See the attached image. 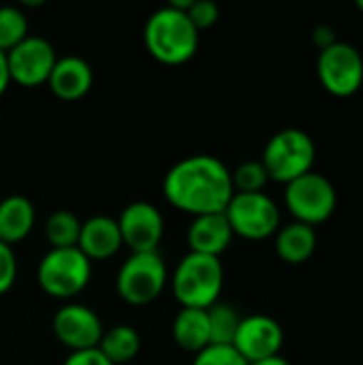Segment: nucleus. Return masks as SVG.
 I'll list each match as a JSON object with an SVG mask.
<instances>
[{
    "label": "nucleus",
    "instance_id": "obj_15",
    "mask_svg": "<svg viewBox=\"0 0 363 365\" xmlns=\"http://www.w3.org/2000/svg\"><path fill=\"white\" fill-rule=\"evenodd\" d=\"M233 237L235 235L227 222L225 212L197 216V218H193V222L186 231V242H188L190 252L216 257V259H220V255L231 246Z\"/></svg>",
    "mask_w": 363,
    "mask_h": 365
},
{
    "label": "nucleus",
    "instance_id": "obj_10",
    "mask_svg": "<svg viewBox=\"0 0 363 365\" xmlns=\"http://www.w3.org/2000/svg\"><path fill=\"white\" fill-rule=\"evenodd\" d=\"M58 56L53 45L43 36H26L19 45L6 51V66L11 81L21 88H36L47 83Z\"/></svg>",
    "mask_w": 363,
    "mask_h": 365
},
{
    "label": "nucleus",
    "instance_id": "obj_11",
    "mask_svg": "<svg viewBox=\"0 0 363 365\" xmlns=\"http://www.w3.org/2000/svg\"><path fill=\"white\" fill-rule=\"evenodd\" d=\"M53 336L71 353L98 349L105 327L98 314L83 304H66L51 319Z\"/></svg>",
    "mask_w": 363,
    "mask_h": 365
},
{
    "label": "nucleus",
    "instance_id": "obj_22",
    "mask_svg": "<svg viewBox=\"0 0 363 365\" xmlns=\"http://www.w3.org/2000/svg\"><path fill=\"white\" fill-rule=\"evenodd\" d=\"M81 220L66 210L53 212L45 222V237L51 248H77Z\"/></svg>",
    "mask_w": 363,
    "mask_h": 365
},
{
    "label": "nucleus",
    "instance_id": "obj_2",
    "mask_svg": "<svg viewBox=\"0 0 363 365\" xmlns=\"http://www.w3.org/2000/svg\"><path fill=\"white\" fill-rule=\"evenodd\" d=\"M143 41L148 53L163 64H184L199 47V30L188 19L186 11L171 4L156 9L143 30Z\"/></svg>",
    "mask_w": 363,
    "mask_h": 365
},
{
    "label": "nucleus",
    "instance_id": "obj_13",
    "mask_svg": "<svg viewBox=\"0 0 363 365\" xmlns=\"http://www.w3.org/2000/svg\"><path fill=\"white\" fill-rule=\"evenodd\" d=\"M282 344H285V331L280 323L265 314L244 317L240 321V327L233 340V349L248 364H257V361L280 355Z\"/></svg>",
    "mask_w": 363,
    "mask_h": 365
},
{
    "label": "nucleus",
    "instance_id": "obj_5",
    "mask_svg": "<svg viewBox=\"0 0 363 365\" xmlns=\"http://www.w3.org/2000/svg\"><path fill=\"white\" fill-rule=\"evenodd\" d=\"M92 278V263L79 248H49L39 267L36 280L45 295L53 299H73Z\"/></svg>",
    "mask_w": 363,
    "mask_h": 365
},
{
    "label": "nucleus",
    "instance_id": "obj_28",
    "mask_svg": "<svg viewBox=\"0 0 363 365\" xmlns=\"http://www.w3.org/2000/svg\"><path fill=\"white\" fill-rule=\"evenodd\" d=\"M64 365H113L98 349H90V351H77V353H68Z\"/></svg>",
    "mask_w": 363,
    "mask_h": 365
},
{
    "label": "nucleus",
    "instance_id": "obj_27",
    "mask_svg": "<svg viewBox=\"0 0 363 365\" xmlns=\"http://www.w3.org/2000/svg\"><path fill=\"white\" fill-rule=\"evenodd\" d=\"M17 278V259L11 246L0 242V295L9 293Z\"/></svg>",
    "mask_w": 363,
    "mask_h": 365
},
{
    "label": "nucleus",
    "instance_id": "obj_4",
    "mask_svg": "<svg viewBox=\"0 0 363 365\" xmlns=\"http://www.w3.org/2000/svg\"><path fill=\"white\" fill-rule=\"evenodd\" d=\"M315 139L302 128H282L276 135H272L261 156V165L265 167L267 178L285 186L315 171Z\"/></svg>",
    "mask_w": 363,
    "mask_h": 365
},
{
    "label": "nucleus",
    "instance_id": "obj_29",
    "mask_svg": "<svg viewBox=\"0 0 363 365\" xmlns=\"http://www.w3.org/2000/svg\"><path fill=\"white\" fill-rule=\"evenodd\" d=\"M312 43L319 47V51H323V49L332 47L334 43H338V34L329 24H319L312 30Z\"/></svg>",
    "mask_w": 363,
    "mask_h": 365
},
{
    "label": "nucleus",
    "instance_id": "obj_17",
    "mask_svg": "<svg viewBox=\"0 0 363 365\" xmlns=\"http://www.w3.org/2000/svg\"><path fill=\"white\" fill-rule=\"evenodd\" d=\"M34 205L28 197L11 195L0 201V242L6 246H15L24 242L34 227Z\"/></svg>",
    "mask_w": 363,
    "mask_h": 365
},
{
    "label": "nucleus",
    "instance_id": "obj_19",
    "mask_svg": "<svg viewBox=\"0 0 363 365\" xmlns=\"http://www.w3.org/2000/svg\"><path fill=\"white\" fill-rule=\"evenodd\" d=\"M173 340L180 349L188 353H201L210 346V325L208 312L197 308H182L173 319Z\"/></svg>",
    "mask_w": 363,
    "mask_h": 365
},
{
    "label": "nucleus",
    "instance_id": "obj_1",
    "mask_svg": "<svg viewBox=\"0 0 363 365\" xmlns=\"http://www.w3.org/2000/svg\"><path fill=\"white\" fill-rule=\"evenodd\" d=\"M165 199L193 218L223 214L235 195L231 169L212 154H195L175 163L163 180Z\"/></svg>",
    "mask_w": 363,
    "mask_h": 365
},
{
    "label": "nucleus",
    "instance_id": "obj_16",
    "mask_svg": "<svg viewBox=\"0 0 363 365\" xmlns=\"http://www.w3.org/2000/svg\"><path fill=\"white\" fill-rule=\"evenodd\" d=\"M92 81H94L92 66L83 58L64 56L56 60L53 71L47 79V86L60 101L71 103V101L83 98L90 92Z\"/></svg>",
    "mask_w": 363,
    "mask_h": 365
},
{
    "label": "nucleus",
    "instance_id": "obj_24",
    "mask_svg": "<svg viewBox=\"0 0 363 365\" xmlns=\"http://www.w3.org/2000/svg\"><path fill=\"white\" fill-rule=\"evenodd\" d=\"M231 182L235 192H263L270 178L261 160H246L231 171Z\"/></svg>",
    "mask_w": 363,
    "mask_h": 365
},
{
    "label": "nucleus",
    "instance_id": "obj_6",
    "mask_svg": "<svg viewBox=\"0 0 363 365\" xmlns=\"http://www.w3.org/2000/svg\"><path fill=\"white\" fill-rule=\"evenodd\" d=\"M285 205L295 222L317 229L336 214L338 192L329 178L310 171L285 186Z\"/></svg>",
    "mask_w": 363,
    "mask_h": 365
},
{
    "label": "nucleus",
    "instance_id": "obj_8",
    "mask_svg": "<svg viewBox=\"0 0 363 365\" xmlns=\"http://www.w3.org/2000/svg\"><path fill=\"white\" fill-rule=\"evenodd\" d=\"M233 235L263 242L280 229V207L265 192H235L225 210Z\"/></svg>",
    "mask_w": 363,
    "mask_h": 365
},
{
    "label": "nucleus",
    "instance_id": "obj_20",
    "mask_svg": "<svg viewBox=\"0 0 363 365\" xmlns=\"http://www.w3.org/2000/svg\"><path fill=\"white\" fill-rule=\"evenodd\" d=\"M98 351L113 365L128 364L141 351V336L131 325H116L103 334Z\"/></svg>",
    "mask_w": 363,
    "mask_h": 365
},
{
    "label": "nucleus",
    "instance_id": "obj_7",
    "mask_svg": "<svg viewBox=\"0 0 363 365\" xmlns=\"http://www.w3.org/2000/svg\"><path fill=\"white\" fill-rule=\"evenodd\" d=\"M167 265L156 252H133L118 269L116 291L131 306H145L158 299L167 287Z\"/></svg>",
    "mask_w": 363,
    "mask_h": 365
},
{
    "label": "nucleus",
    "instance_id": "obj_18",
    "mask_svg": "<svg viewBox=\"0 0 363 365\" xmlns=\"http://www.w3.org/2000/svg\"><path fill=\"white\" fill-rule=\"evenodd\" d=\"M317 231L315 227L302 222H289L276 231V255L289 265L306 263L317 250Z\"/></svg>",
    "mask_w": 363,
    "mask_h": 365
},
{
    "label": "nucleus",
    "instance_id": "obj_25",
    "mask_svg": "<svg viewBox=\"0 0 363 365\" xmlns=\"http://www.w3.org/2000/svg\"><path fill=\"white\" fill-rule=\"evenodd\" d=\"M193 365H250L233 346H214L210 344L195 355Z\"/></svg>",
    "mask_w": 363,
    "mask_h": 365
},
{
    "label": "nucleus",
    "instance_id": "obj_31",
    "mask_svg": "<svg viewBox=\"0 0 363 365\" xmlns=\"http://www.w3.org/2000/svg\"><path fill=\"white\" fill-rule=\"evenodd\" d=\"M250 365H291L282 355H276V357H270V359H263V361H257V364Z\"/></svg>",
    "mask_w": 363,
    "mask_h": 365
},
{
    "label": "nucleus",
    "instance_id": "obj_21",
    "mask_svg": "<svg viewBox=\"0 0 363 365\" xmlns=\"http://www.w3.org/2000/svg\"><path fill=\"white\" fill-rule=\"evenodd\" d=\"M208 312V325H210V344L214 346H233L237 327H240V312L229 304H214Z\"/></svg>",
    "mask_w": 363,
    "mask_h": 365
},
{
    "label": "nucleus",
    "instance_id": "obj_3",
    "mask_svg": "<svg viewBox=\"0 0 363 365\" xmlns=\"http://www.w3.org/2000/svg\"><path fill=\"white\" fill-rule=\"evenodd\" d=\"M225 284L220 259L188 252L173 272V295L182 308L208 310L218 304Z\"/></svg>",
    "mask_w": 363,
    "mask_h": 365
},
{
    "label": "nucleus",
    "instance_id": "obj_32",
    "mask_svg": "<svg viewBox=\"0 0 363 365\" xmlns=\"http://www.w3.org/2000/svg\"><path fill=\"white\" fill-rule=\"evenodd\" d=\"M357 9H359V11L363 13V0H359V2H357Z\"/></svg>",
    "mask_w": 363,
    "mask_h": 365
},
{
    "label": "nucleus",
    "instance_id": "obj_9",
    "mask_svg": "<svg viewBox=\"0 0 363 365\" xmlns=\"http://www.w3.org/2000/svg\"><path fill=\"white\" fill-rule=\"evenodd\" d=\"M317 75L321 86L336 98H349L363 86V56L351 43L338 41L319 51Z\"/></svg>",
    "mask_w": 363,
    "mask_h": 365
},
{
    "label": "nucleus",
    "instance_id": "obj_23",
    "mask_svg": "<svg viewBox=\"0 0 363 365\" xmlns=\"http://www.w3.org/2000/svg\"><path fill=\"white\" fill-rule=\"evenodd\" d=\"M28 36V19L17 6H0V51H11Z\"/></svg>",
    "mask_w": 363,
    "mask_h": 365
},
{
    "label": "nucleus",
    "instance_id": "obj_30",
    "mask_svg": "<svg viewBox=\"0 0 363 365\" xmlns=\"http://www.w3.org/2000/svg\"><path fill=\"white\" fill-rule=\"evenodd\" d=\"M11 83V75H9V66H6V53L0 51V96L6 92Z\"/></svg>",
    "mask_w": 363,
    "mask_h": 365
},
{
    "label": "nucleus",
    "instance_id": "obj_26",
    "mask_svg": "<svg viewBox=\"0 0 363 365\" xmlns=\"http://www.w3.org/2000/svg\"><path fill=\"white\" fill-rule=\"evenodd\" d=\"M188 19L193 21V26L197 30H205L212 28L218 17H220V9L214 0H193L188 11H186Z\"/></svg>",
    "mask_w": 363,
    "mask_h": 365
},
{
    "label": "nucleus",
    "instance_id": "obj_14",
    "mask_svg": "<svg viewBox=\"0 0 363 365\" xmlns=\"http://www.w3.org/2000/svg\"><path fill=\"white\" fill-rule=\"evenodd\" d=\"M77 248L90 263L116 257L122 248L118 220L111 216H92L83 220Z\"/></svg>",
    "mask_w": 363,
    "mask_h": 365
},
{
    "label": "nucleus",
    "instance_id": "obj_12",
    "mask_svg": "<svg viewBox=\"0 0 363 365\" xmlns=\"http://www.w3.org/2000/svg\"><path fill=\"white\" fill-rule=\"evenodd\" d=\"M116 220L122 244L128 246L131 252H156L165 233V220L156 205L148 201L128 203Z\"/></svg>",
    "mask_w": 363,
    "mask_h": 365
}]
</instances>
